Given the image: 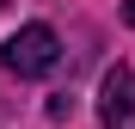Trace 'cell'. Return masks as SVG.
<instances>
[{
  "mask_svg": "<svg viewBox=\"0 0 135 129\" xmlns=\"http://www.w3.org/2000/svg\"><path fill=\"white\" fill-rule=\"evenodd\" d=\"M0 61H6L18 80H37V74H49L61 61V37L49 25H25V31H12L6 43H0Z\"/></svg>",
  "mask_w": 135,
  "mask_h": 129,
  "instance_id": "cell-1",
  "label": "cell"
},
{
  "mask_svg": "<svg viewBox=\"0 0 135 129\" xmlns=\"http://www.w3.org/2000/svg\"><path fill=\"white\" fill-rule=\"evenodd\" d=\"M98 117H104V129H135V68H110L104 74V86H98Z\"/></svg>",
  "mask_w": 135,
  "mask_h": 129,
  "instance_id": "cell-2",
  "label": "cell"
},
{
  "mask_svg": "<svg viewBox=\"0 0 135 129\" xmlns=\"http://www.w3.org/2000/svg\"><path fill=\"white\" fill-rule=\"evenodd\" d=\"M123 18H129V25H135V0H129V6H123Z\"/></svg>",
  "mask_w": 135,
  "mask_h": 129,
  "instance_id": "cell-3",
  "label": "cell"
}]
</instances>
